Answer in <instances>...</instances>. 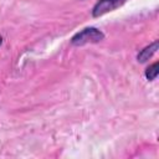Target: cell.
<instances>
[{"label": "cell", "instance_id": "3957f363", "mask_svg": "<svg viewBox=\"0 0 159 159\" xmlns=\"http://www.w3.org/2000/svg\"><path fill=\"white\" fill-rule=\"evenodd\" d=\"M157 48H158V41H154L152 45L147 46L145 48H143V50L139 52V55H138V61L144 62V61L149 60V57L153 56V53L157 51Z\"/></svg>", "mask_w": 159, "mask_h": 159}, {"label": "cell", "instance_id": "277c9868", "mask_svg": "<svg viewBox=\"0 0 159 159\" xmlns=\"http://www.w3.org/2000/svg\"><path fill=\"white\" fill-rule=\"evenodd\" d=\"M158 72H159V63L158 62H154L153 65H150L145 70V77L148 80H155L157 76H158Z\"/></svg>", "mask_w": 159, "mask_h": 159}, {"label": "cell", "instance_id": "7a4b0ae2", "mask_svg": "<svg viewBox=\"0 0 159 159\" xmlns=\"http://www.w3.org/2000/svg\"><path fill=\"white\" fill-rule=\"evenodd\" d=\"M127 0H99L92 10V15L94 17H99L109 11L116 10L117 7L122 6Z\"/></svg>", "mask_w": 159, "mask_h": 159}, {"label": "cell", "instance_id": "5b68a950", "mask_svg": "<svg viewBox=\"0 0 159 159\" xmlns=\"http://www.w3.org/2000/svg\"><path fill=\"white\" fill-rule=\"evenodd\" d=\"M1 43H2V39H1V36H0V46H1Z\"/></svg>", "mask_w": 159, "mask_h": 159}, {"label": "cell", "instance_id": "6da1fadb", "mask_svg": "<svg viewBox=\"0 0 159 159\" xmlns=\"http://www.w3.org/2000/svg\"><path fill=\"white\" fill-rule=\"evenodd\" d=\"M103 37H104V35L99 30H97L94 27H86L82 31L77 32L72 37L71 42L75 46H82V45H86V43L98 42V41L103 40Z\"/></svg>", "mask_w": 159, "mask_h": 159}]
</instances>
